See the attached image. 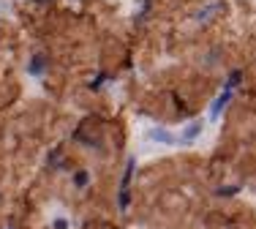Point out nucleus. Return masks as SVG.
I'll return each instance as SVG.
<instances>
[{"mask_svg":"<svg viewBox=\"0 0 256 229\" xmlns=\"http://www.w3.org/2000/svg\"><path fill=\"white\" fill-rule=\"evenodd\" d=\"M221 6H223L221 0H213V3H207V6H205L199 14H196V19H199V22H210L215 14H218V11H221Z\"/></svg>","mask_w":256,"mask_h":229,"instance_id":"1","label":"nucleus"},{"mask_svg":"<svg viewBox=\"0 0 256 229\" xmlns=\"http://www.w3.org/2000/svg\"><path fill=\"white\" fill-rule=\"evenodd\" d=\"M229 98H232V88H226V90L221 93V96L215 98V104H213V118H218V112L223 109V106H226V101Z\"/></svg>","mask_w":256,"mask_h":229,"instance_id":"2","label":"nucleus"},{"mask_svg":"<svg viewBox=\"0 0 256 229\" xmlns=\"http://www.w3.org/2000/svg\"><path fill=\"white\" fill-rule=\"evenodd\" d=\"M44 66H47V57L44 55H33V60H30V74L33 76L44 74Z\"/></svg>","mask_w":256,"mask_h":229,"instance_id":"3","label":"nucleus"},{"mask_svg":"<svg viewBox=\"0 0 256 229\" xmlns=\"http://www.w3.org/2000/svg\"><path fill=\"white\" fill-rule=\"evenodd\" d=\"M199 128H202V125H199V123H194V125H188V131H186V137H188V139H194V134H196V131H199Z\"/></svg>","mask_w":256,"mask_h":229,"instance_id":"4","label":"nucleus"}]
</instances>
